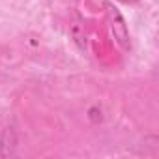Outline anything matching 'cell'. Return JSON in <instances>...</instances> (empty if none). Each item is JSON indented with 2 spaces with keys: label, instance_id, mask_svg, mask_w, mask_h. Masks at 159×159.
<instances>
[{
  "label": "cell",
  "instance_id": "6da1fadb",
  "mask_svg": "<svg viewBox=\"0 0 159 159\" xmlns=\"http://www.w3.org/2000/svg\"><path fill=\"white\" fill-rule=\"evenodd\" d=\"M105 11H107L109 28H111V32H112V36H114V39H116V43H118L124 51H129V49H131V39H129V30H127V25H125L124 17H122L120 11H118L112 4H109V2H105Z\"/></svg>",
  "mask_w": 159,
  "mask_h": 159
},
{
  "label": "cell",
  "instance_id": "7a4b0ae2",
  "mask_svg": "<svg viewBox=\"0 0 159 159\" xmlns=\"http://www.w3.org/2000/svg\"><path fill=\"white\" fill-rule=\"evenodd\" d=\"M17 150V133L13 125H8L0 137V157H11Z\"/></svg>",
  "mask_w": 159,
  "mask_h": 159
},
{
  "label": "cell",
  "instance_id": "3957f363",
  "mask_svg": "<svg viewBox=\"0 0 159 159\" xmlns=\"http://www.w3.org/2000/svg\"><path fill=\"white\" fill-rule=\"evenodd\" d=\"M71 34H73L75 41L81 45V47H86V34H84V26L79 23V21H75V23L71 25Z\"/></svg>",
  "mask_w": 159,
  "mask_h": 159
},
{
  "label": "cell",
  "instance_id": "277c9868",
  "mask_svg": "<svg viewBox=\"0 0 159 159\" xmlns=\"http://www.w3.org/2000/svg\"><path fill=\"white\" fill-rule=\"evenodd\" d=\"M98 112H99L98 109H92V111H90V118H92L94 122H98V120H101V114L98 116Z\"/></svg>",
  "mask_w": 159,
  "mask_h": 159
},
{
  "label": "cell",
  "instance_id": "5b68a950",
  "mask_svg": "<svg viewBox=\"0 0 159 159\" xmlns=\"http://www.w3.org/2000/svg\"><path fill=\"white\" fill-rule=\"evenodd\" d=\"M120 2H124V4H135V2H139V0H120Z\"/></svg>",
  "mask_w": 159,
  "mask_h": 159
}]
</instances>
